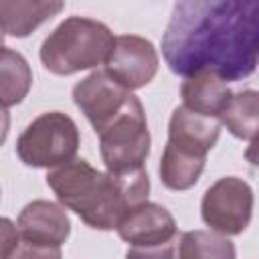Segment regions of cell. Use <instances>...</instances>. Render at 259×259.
I'll return each mask as SVG.
<instances>
[{"label":"cell","instance_id":"cell-1","mask_svg":"<svg viewBox=\"0 0 259 259\" xmlns=\"http://www.w3.org/2000/svg\"><path fill=\"white\" fill-rule=\"evenodd\" d=\"M172 73L212 71L223 81L249 77L259 65V0H182L162 36Z\"/></svg>","mask_w":259,"mask_h":259},{"label":"cell","instance_id":"cell-2","mask_svg":"<svg viewBox=\"0 0 259 259\" xmlns=\"http://www.w3.org/2000/svg\"><path fill=\"white\" fill-rule=\"evenodd\" d=\"M47 184L65 208L99 231L117 229L132 208L148 202L150 192V178L144 168L111 174L95 170L87 160H73L49 170Z\"/></svg>","mask_w":259,"mask_h":259},{"label":"cell","instance_id":"cell-3","mask_svg":"<svg viewBox=\"0 0 259 259\" xmlns=\"http://www.w3.org/2000/svg\"><path fill=\"white\" fill-rule=\"evenodd\" d=\"M113 32L99 20L85 16L65 18L40 45V61L53 75H73L107 61Z\"/></svg>","mask_w":259,"mask_h":259},{"label":"cell","instance_id":"cell-4","mask_svg":"<svg viewBox=\"0 0 259 259\" xmlns=\"http://www.w3.org/2000/svg\"><path fill=\"white\" fill-rule=\"evenodd\" d=\"M77 150V123L61 111L40 113L16 140V156L30 168H59L73 162Z\"/></svg>","mask_w":259,"mask_h":259},{"label":"cell","instance_id":"cell-5","mask_svg":"<svg viewBox=\"0 0 259 259\" xmlns=\"http://www.w3.org/2000/svg\"><path fill=\"white\" fill-rule=\"evenodd\" d=\"M99 152L111 174H127L144 168L150 154V130L146 123L144 105L138 97L101 132Z\"/></svg>","mask_w":259,"mask_h":259},{"label":"cell","instance_id":"cell-6","mask_svg":"<svg viewBox=\"0 0 259 259\" xmlns=\"http://www.w3.org/2000/svg\"><path fill=\"white\" fill-rule=\"evenodd\" d=\"M200 214L210 231L233 237L241 235L253 214V190L237 176H223L210 184L200 202Z\"/></svg>","mask_w":259,"mask_h":259},{"label":"cell","instance_id":"cell-7","mask_svg":"<svg viewBox=\"0 0 259 259\" xmlns=\"http://www.w3.org/2000/svg\"><path fill=\"white\" fill-rule=\"evenodd\" d=\"M136 95L107 71H93L73 87V101L85 113L95 134H101Z\"/></svg>","mask_w":259,"mask_h":259},{"label":"cell","instance_id":"cell-8","mask_svg":"<svg viewBox=\"0 0 259 259\" xmlns=\"http://www.w3.org/2000/svg\"><path fill=\"white\" fill-rule=\"evenodd\" d=\"M158 65V51L148 38L138 34H119L115 36L113 49L105 61V71L132 91L148 85L156 77Z\"/></svg>","mask_w":259,"mask_h":259},{"label":"cell","instance_id":"cell-9","mask_svg":"<svg viewBox=\"0 0 259 259\" xmlns=\"http://www.w3.org/2000/svg\"><path fill=\"white\" fill-rule=\"evenodd\" d=\"M115 231L130 247H152L178 239L174 217L156 202H144L132 208Z\"/></svg>","mask_w":259,"mask_h":259},{"label":"cell","instance_id":"cell-10","mask_svg":"<svg viewBox=\"0 0 259 259\" xmlns=\"http://www.w3.org/2000/svg\"><path fill=\"white\" fill-rule=\"evenodd\" d=\"M16 229L20 239L28 243L61 247L71 233V221L61 204L51 200H32L20 210Z\"/></svg>","mask_w":259,"mask_h":259},{"label":"cell","instance_id":"cell-11","mask_svg":"<svg viewBox=\"0 0 259 259\" xmlns=\"http://www.w3.org/2000/svg\"><path fill=\"white\" fill-rule=\"evenodd\" d=\"M219 134H221V121L217 117L200 115L180 105L170 115L166 144L180 152L206 158V154L214 148Z\"/></svg>","mask_w":259,"mask_h":259},{"label":"cell","instance_id":"cell-12","mask_svg":"<svg viewBox=\"0 0 259 259\" xmlns=\"http://www.w3.org/2000/svg\"><path fill=\"white\" fill-rule=\"evenodd\" d=\"M180 97L186 109L219 119L233 93L227 87V81H223L217 73L198 71L184 77L180 85Z\"/></svg>","mask_w":259,"mask_h":259},{"label":"cell","instance_id":"cell-13","mask_svg":"<svg viewBox=\"0 0 259 259\" xmlns=\"http://www.w3.org/2000/svg\"><path fill=\"white\" fill-rule=\"evenodd\" d=\"M65 8L63 2H30V0H2L0 20L6 36H28L36 26L51 20Z\"/></svg>","mask_w":259,"mask_h":259},{"label":"cell","instance_id":"cell-14","mask_svg":"<svg viewBox=\"0 0 259 259\" xmlns=\"http://www.w3.org/2000/svg\"><path fill=\"white\" fill-rule=\"evenodd\" d=\"M225 125L239 140H253L259 134V91L243 89L233 93L227 107L219 115Z\"/></svg>","mask_w":259,"mask_h":259},{"label":"cell","instance_id":"cell-15","mask_svg":"<svg viewBox=\"0 0 259 259\" xmlns=\"http://www.w3.org/2000/svg\"><path fill=\"white\" fill-rule=\"evenodd\" d=\"M32 85V71L26 59L12 51L10 47H2L0 53V99L2 107L8 109L20 103Z\"/></svg>","mask_w":259,"mask_h":259},{"label":"cell","instance_id":"cell-16","mask_svg":"<svg viewBox=\"0 0 259 259\" xmlns=\"http://www.w3.org/2000/svg\"><path fill=\"white\" fill-rule=\"evenodd\" d=\"M204 162L206 158L180 152L166 144L160 158V180L170 190H188L198 182Z\"/></svg>","mask_w":259,"mask_h":259},{"label":"cell","instance_id":"cell-17","mask_svg":"<svg viewBox=\"0 0 259 259\" xmlns=\"http://www.w3.org/2000/svg\"><path fill=\"white\" fill-rule=\"evenodd\" d=\"M235 245L214 231H186L180 235L178 259H235Z\"/></svg>","mask_w":259,"mask_h":259},{"label":"cell","instance_id":"cell-18","mask_svg":"<svg viewBox=\"0 0 259 259\" xmlns=\"http://www.w3.org/2000/svg\"><path fill=\"white\" fill-rule=\"evenodd\" d=\"M2 259H61V247L28 243L10 219H2Z\"/></svg>","mask_w":259,"mask_h":259},{"label":"cell","instance_id":"cell-19","mask_svg":"<svg viewBox=\"0 0 259 259\" xmlns=\"http://www.w3.org/2000/svg\"><path fill=\"white\" fill-rule=\"evenodd\" d=\"M125 259H178V239L152 247H130Z\"/></svg>","mask_w":259,"mask_h":259},{"label":"cell","instance_id":"cell-20","mask_svg":"<svg viewBox=\"0 0 259 259\" xmlns=\"http://www.w3.org/2000/svg\"><path fill=\"white\" fill-rule=\"evenodd\" d=\"M245 160L251 164V166H255V168H259V134L251 140V144L247 146V150H245Z\"/></svg>","mask_w":259,"mask_h":259}]
</instances>
